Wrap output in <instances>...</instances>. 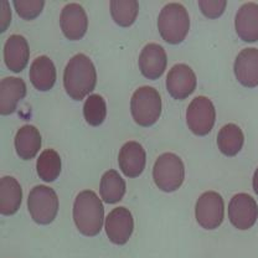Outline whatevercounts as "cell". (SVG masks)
<instances>
[{
    "label": "cell",
    "instance_id": "d4e9b609",
    "mask_svg": "<svg viewBox=\"0 0 258 258\" xmlns=\"http://www.w3.org/2000/svg\"><path fill=\"white\" fill-rule=\"evenodd\" d=\"M139 12V3L137 0H112L111 14L113 20L119 26L133 25Z\"/></svg>",
    "mask_w": 258,
    "mask_h": 258
},
{
    "label": "cell",
    "instance_id": "44dd1931",
    "mask_svg": "<svg viewBox=\"0 0 258 258\" xmlns=\"http://www.w3.org/2000/svg\"><path fill=\"white\" fill-rule=\"evenodd\" d=\"M41 148V134L34 125H23L15 137V149L19 157L24 160H30L36 157Z\"/></svg>",
    "mask_w": 258,
    "mask_h": 258
},
{
    "label": "cell",
    "instance_id": "30bf717a",
    "mask_svg": "<svg viewBox=\"0 0 258 258\" xmlns=\"http://www.w3.org/2000/svg\"><path fill=\"white\" fill-rule=\"evenodd\" d=\"M198 80L195 72L185 63H177L171 67L166 76V88L175 99L187 98L196 90Z\"/></svg>",
    "mask_w": 258,
    "mask_h": 258
},
{
    "label": "cell",
    "instance_id": "7a4b0ae2",
    "mask_svg": "<svg viewBox=\"0 0 258 258\" xmlns=\"http://www.w3.org/2000/svg\"><path fill=\"white\" fill-rule=\"evenodd\" d=\"M74 220L82 235L93 237L102 230L104 208L101 199L92 190L81 191L74 204Z\"/></svg>",
    "mask_w": 258,
    "mask_h": 258
},
{
    "label": "cell",
    "instance_id": "d6986e66",
    "mask_svg": "<svg viewBox=\"0 0 258 258\" xmlns=\"http://www.w3.org/2000/svg\"><path fill=\"white\" fill-rule=\"evenodd\" d=\"M29 77L36 90L42 92L51 90L56 82V67L52 60L47 56H39L35 58L30 66Z\"/></svg>",
    "mask_w": 258,
    "mask_h": 258
},
{
    "label": "cell",
    "instance_id": "5b68a950",
    "mask_svg": "<svg viewBox=\"0 0 258 258\" xmlns=\"http://www.w3.org/2000/svg\"><path fill=\"white\" fill-rule=\"evenodd\" d=\"M153 179L161 191H176L185 179L184 163L174 153H164L155 161Z\"/></svg>",
    "mask_w": 258,
    "mask_h": 258
},
{
    "label": "cell",
    "instance_id": "ffe728a7",
    "mask_svg": "<svg viewBox=\"0 0 258 258\" xmlns=\"http://www.w3.org/2000/svg\"><path fill=\"white\" fill-rule=\"evenodd\" d=\"M23 200V189L13 176H4L0 180V212L10 216L18 212Z\"/></svg>",
    "mask_w": 258,
    "mask_h": 258
},
{
    "label": "cell",
    "instance_id": "8fae6325",
    "mask_svg": "<svg viewBox=\"0 0 258 258\" xmlns=\"http://www.w3.org/2000/svg\"><path fill=\"white\" fill-rule=\"evenodd\" d=\"M106 233L114 244H125L134 230L132 212L127 208H115L106 219Z\"/></svg>",
    "mask_w": 258,
    "mask_h": 258
},
{
    "label": "cell",
    "instance_id": "484cf974",
    "mask_svg": "<svg viewBox=\"0 0 258 258\" xmlns=\"http://www.w3.org/2000/svg\"><path fill=\"white\" fill-rule=\"evenodd\" d=\"M83 115L86 122L93 127H98L104 122L107 115V104L103 97L90 95L83 104Z\"/></svg>",
    "mask_w": 258,
    "mask_h": 258
},
{
    "label": "cell",
    "instance_id": "4316f807",
    "mask_svg": "<svg viewBox=\"0 0 258 258\" xmlns=\"http://www.w3.org/2000/svg\"><path fill=\"white\" fill-rule=\"evenodd\" d=\"M14 7L18 14L25 20L35 19L42 12L45 2L44 0H14Z\"/></svg>",
    "mask_w": 258,
    "mask_h": 258
},
{
    "label": "cell",
    "instance_id": "277c9868",
    "mask_svg": "<svg viewBox=\"0 0 258 258\" xmlns=\"http://www.w3.org/2000/svg\"><path fill=\"white\" fill-rule=\"evenodd\" d=\"M131 112L137 124L150 127L161 114V98L154 87L143 86L134 91L131 99Z\"/></svg>",
    "mask_w": 258,
    "mask_h": 258
},
{
    "label": "cell",
    "instance_id": "6da1fadb",
    "mask_svg": "<svg viewBox=\"0 0 258 258\" xmlns=\"http://www.w3.org/2000/svg\"><path fill=\"white\" fill-rule=\"evenodd\" d=\"M97 72L91 58L85 53L75 55L63 72V86L72 99L81 101L96 87Z\"/></svg>",
    "mask_w": 258,
    "mask_h": 258
},
{
    "label": "cell",
    "instance_id": "e0dca14e",
    "mask_svg": "<svg viewBox=\"0 0 258 258\" xmlns=\"http://www.w3.org/2000/svg\"><path fill=\"white\" fill-rule=\"evenodd\" d=\"M26 96V85L18 77H5L0 82V113L3 115L15 112L18 103Z\"/></svg>",
    "mask_w": 258,
    "mask_h": 258
},
{
    "label": "cell",
    "instance_id": "f546056e",
    "mask_svg": "<svg viewBox=\"0 0 258 258\" xmlns=\"http://www.w3.org/2000/svg\"><path fill=\"white\" fill-rule=\"evenodd\" d=\"M253 190L254 192L258 195V168L254 171V175H253Z\"/></svg>",
    "mask_w": 258,
    "mask_h": 258
},
{
    "label": "cell",
    "instance_id": "9c48e42d",
    "mask_svg": "<svg viewBox=\"0 0 258 258\" xmlns=\"http://www.w3.org/2000/svg\"><path fill=\"white\" fill-rule=\"evenodd\" d=\"M228 219L238 230H248L256 224L258 206L256 200L248 194H237L228 204Z\"/></svg>",
    "mask_w": 258,
    "mask_h": 258
},
{
    "label": "cell",
    "instance_id": "ba28073f",
    "mask_svg": "<svg viewBox=\"0 0 258 258\" xmlns=\"http://www.w3.org/2000/svg\"><path fill=\"white\" fill-rule=\"evenodd\" d=\"M195 216L199 225L205 230H215L224 221V199L216 191L204 192L196 201Z\"/></svg>",
    "mask_w": 258,
    "mask_h": 258
},
{
    "label": "cell",
    "instance_id": "83f0119b",
    "mask_svg": "<svg viewBox=\"0 0 258 258\" xmlns=\"http://www.w3.org/2000/svg\"><path fill=\"white\" fill-rule=\"evenodd\" d=\"M227 2L226 0H200L199 7L205 16L210 19H216L224 14Z\"/></svg>",
    "mask_w": 258,
    "mask_h": 258
},
{
    "label": "cell",
    "instance_id": "ac0fdd59",
    "mask_svg": "<svg viewBox=\"0 0 258 258\" xmlns=\"http://www.w3.org/2000/svg\"><path fill=\"white\" fill-rule=\"evenodd\" d=\"M236 32L244 42L258 40V4L246 3L240 8L235 20Z\"/></svg>",
    "mask_w": 258,
    "mask_h": 258
},
{
    "label": "cell",
    "instance_id": "7c38bea8",
    "mask_svg": "<svg viewBox=\"0 0 258 258\" xmlns=\"http://www.w3.org/2000/svg\"><path fill=\"white\" fill-rule=\"evenodd\" d=\"M60 25L69 40H80L88 28V18L82 5L69 3L63 7L60 16Z\"/></svg>",
    "mask_w": 258,
    "mask_h": 258
},
{
    "label": "cell",
    "instance_id": "603a6c76",
    "mask_svg": "<svg viewBox=\"0 0 258 258\" xmlns=\"http://www.w3.org/2000/svg\"><path fill=\"white\" fill-rule=\"evenodd\" d=\"M99 194L104 203L117 204L125 194V181L115 170H108L103 174L99 185Z\"/></svg>",
    "mask_w": 258,
    "mask_h": 258
},
{
    "label": "cell",
    "instance_id": "7402d4cb",
    "mask_svg": "<svg viewBox=\"0 0 258 258\" xmlns=\"http://www.w3.org/2000/svg\"><path fill=\"white\" fill-rule=\"evenodd\" d=\"M244 136L241 128L233 123H228L220 129L217 136V147L226 157H235L243 147Z\"/></svg>",
    "mask_w": 258,
    "mask_h": 258
},
{
    "label": "cell",
    "instance_id": "8992f818",
    "mask_svg": "<svg viewBox=\"0 0 258 258\" xmlns=\"http://www.w3.org/2000/svg\"><path fill=\"white\" fill-rule=\"evenodd\" d=\"M28 208L32 220L39 225H48L58 212V198L55 190L37 185L29 194Z\"/></svg>",
    "mask_w": 258,
    "mask_h": 258
},
{
    "label": "cell",
    "instance_id": "52a82bcc",
    "mask_svg": "<svg viewBox=\"0 0 258 258\" xmlns=\"http://www.w3.org/2000/svg\"><path fill=\"white\" fill-rule=\"evenodd\" d=\"M216 120V109L211 99L199 96L192 99L186 111L187 127L196 136H206L212 131Z\"/></svg>",
    "mask_w": 258,
    "mask_h": 258
},
{
    "label": "cell",
    "instance_id": "9a60e30c",
    "mask_svg": "<svg viewBox=\"0 0 258 258\" xmlns=\"http://www.w3.org/2000/svg\"><path fill=\"white\" fill-rule=\"evenodd\" d=\"M236 79L244 87L258 86V50L254 47L243 48L235 60Z\"/></svg>",
    "mask_w": 258,
    "mask_h": 258
},
{
    "label": "cell",
    "instance_id": "cb8c5ba5",
    "mask_svg": "<svg viewBox=\"0 0 258 258\" xmlns=\"http://www.w3.org/2000/svg\"><path fill=\"white\" fill-rule=\"evenodd\" d=\"M61 158L56 150L46 149L40 154L36 163L37 175L46 182H52L61 174Z\"/></svg>",
    "mask_w": 258,
    "mask_h": 258
},
{
    "label": "cell",
    "instance_id": "5bb4252c",
    "mask_svg": "<svg viewBox=\"0 0 258 258\" xmlns=\"http://www.w3.org/2000/svg\"><path fill=\"white\" fill-rule=\"evenodd\" d=\"M147 154L138 142H128L122 147L118 155V164L127 177H138L145 169Z\"/></svg>",
    "mask_w": 258,
    "mask_h": 258
},
{
    "label": "cell",
    "instance_id": "2e32d148",
    "mask_svg": "<svg viewBox=\"0 0 258 258\" xmlns=\"http://www.w3.org/2000/svg\"><path fill=\"white\" fill-rule=\"evenodd\" d=\"M29 57H30V48L25 37L18 34L8 37L4 45V61L10 71H23L29 62Z\"/></svg>",
    "mask_w": 258,
    "mask_h": 258
},
{
    "label": "cell",
    "instance_id": "3957f363",
    "mask_svg": "<svg viewBox=\"0 0 258 258\" xmlns=\"http://www.w3.org/2000/svg\"><path fill=\"white\" fill-rule=\"evenodd\" d=\"M158 29L168 44L176 45L184 41L190 30V18L184 5L179 3L166 4L158 18Z\"/></svg>",
    "mask_w": 258,
    "mask_h": 258
},
{
    "label": "cell",
    "instance_id": "f1b7e54d",
    "mask_svg": "<svg viewBox=\"0 0 258 258\" xmlns=\"http://www.w3.org/2000/svg\"><path fill=\"white\" fill-rule=\"evenodd\" d=\"M10 21H12V12H10L9 3L7 0H2L0 2V31L4 32L7 30Z\"/></svg>",
    "mask_w": 258,
    "mask_h": 258
},
{
    "label": "cell",
    "instance_id": "4fadbf2b",
    "mask_svg": "<svg viewBox=\"0 0 258 258\" xmlns=\"http://www.w3.org/2000/svg\"><path fill=\"white\" fill-rule=\"evenodd\" d=\"M138 64L144 77L149 80H157L165 72L168 56L163 46L152 42V44L145 45L142 50Z\"/></svg>",
    "mask_w": 258,
    "mask_h": 258
}]
</instances>
